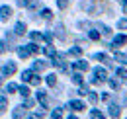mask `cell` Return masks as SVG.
<instances>
[{
    "mask_svg": "<svg viewBox=\"0 0 127 119\" xmlns=\"http://www.w3.org/2000/svg\"><path fill=\"white\" fill-rule=\"evenodd\" d=\"M32 2H33V0H16V4H18V6H22V8H26V6L30 8Z\"/></svg>",
    "mask_w": 127,
    "mask_h": 119,
    "instance_id": "7402d4cb",
    "label": "cell"
},
{
    "mask_svg": "<svg viewBox=\"0 0 127 119\" xmlns=\"http://www.w3.org/2000/svg\"><path fill=\"white\" fill-rule=\"evenodd\" d=\"M115 72H117V76H119V80H125V78H127V70H125V68H117Z\"/></svg>",
    "mask_w": 127,
    "mask_h": 119,
    "instance_id": "d4e9b609",
    "label": "cell"
},
{
    "mask_svg": "<svg viewBox=\"0 0 127 119\" xmlns=\"http://www.w3.org/2000/svg\"><path fill=\"white\" fill-rule=\"evenodd\" d=\"M117 28L119 30H127V20H119L117 22Z\"/></svg>",
    "mask_w": 127,
    "mask_h": 119,
    "instance_id": "74e56055",
    "label": "cell"
},
{
    "mask_svg": "<svg viewBox=\"0 0 127 119\" xmlns=\"http://www.w3.org/2000/svg\"><path fill=\"white\" fill-rule=\"evenodd\" d=\"M72 68H76V70H88V62L86 60H76L72 64Z\"/></svg>",
    "mask_w": 127,
    "mask_h": 119,
    "instance_id": "4fadbf2b",
    "label": "cell"
},
{
    "mask_svg": "<svg viewBox=\"0 0 127 119\" xmlns=\"http://www.w3.org/2000/svg\"><path fill=\"white\" fill-rule=\"evenodd\" d=\"M43 115H45V109H41L39 113H32V115H30V117H28V119H41V117H43Z\"/></svg>",
    "mask_w": 127,
    "mask_h": 119,
    "instance_id": "83f0119b",
    "label": "cell"
},
{
    "mask_svg": "<svg viewBox=\"0 0 127 119\" xmlns=\"http://www.w3.org/2000/svg\"><path fill=\"white\" fill-rule=\"evenodd\" d=\"M70 55L78 57V55H82V49H80V47H72V49H70Z\"/></svg>",
    "mask_w": 127,
    "mask_h": 119,
    "instance_id": "1f68e13d",
    "label": "cell"
},
{
    "mask_svg": "<svg viewBox=\"0 0 127 119\" xmlns=\"http://www.w3.org/2000/svg\"><path fill=\"white\" fill-rule=\"evenodd\" d=\"M30 84H33V86H39V84H41V78H39L37 74H33V78H32V82H30Z\"/></svg>",
    "mask_w": 127,
    "mask_h": 119,
    "instance_id": "d6a6232c",
    "label": "cell"
},
{
    "mask_svg": "<svg viewBox=\"0 0 127 119\" xmlns=\"http://www.w3.org/2000/svg\"><path fill=\"white\" fill-rule=\"evenodd\" d=\"M106 80H108V72H106V68L96 66V68H94V76L90 78V82H92V84H100V82H106Z\"/></svg>",
    "mask_w": 127,
    "mask_h": 119,
    "instance_id": "6da1fadb",
    "label": "cell"
},
{
    "mask_svg": "<svg viewBox=\"0 0 127 119\" xmlns=\"http://www.w3.org/2000/svg\"><path fill=\"white\" fill-rule=\"evenodd\" d=\"M55 33H57L59 39H66V33H64V26L63 24H57V26H55Z\"/></svg>",
    "mask_w": 127,
    "mask_h": 119,
    "instance_id": "52a82bcc",
    "label": "cell"
},
{
    "mask_svg": "<svg viewBox=\"0 0 127 119\" xmlns=\"http://www.w3.org/2000/svg\"><path fill=\"white\" fill-rule=\"evenodd\" d=\"M24 105H26V107H32V105H33V100H26V102H24Z\"/></svg>",
    "mask_w": 127,
    "mask_h": 119,
    "instance_id": "ab89813d",
    "label": "cell"
},
{
    "mask_svg": "<svg viewBox=\"0 0 127 119\" xmlns=\"http://www.w3.org/2000/svg\"><path fill=\"white\" fill-rule=\"evenodd\" d=\"M12 117H14V119H22V117H24V105H18V107H14Z\"/></svg>",
    "mask_w": 127,
    "mask_h": 119,
    "instance_id": "7c38bea8",
    "label": "cell"
},
{
    "mask_svg": "<svg viewBox=\"0 0 127 119\" xmlns=\"http://www.w3.org/2000/svg\"><path fill=\"white\" fill-rule=\"evenodd\" d=\"M14 72H16V64H14V62H6V64L0 68V76H6V74L10 76V74H14Z\"/></svg>",
    "mask_w": 127,
    "mask_h": 119,
    "instance_id": "3957f363",
    "label": "cell"
},
{
    "mask_svg": "<svg viewBox=\"0 0 127 119\" xmlns=\"http://www.w3.org/2000/svg\"><path fill=\"white\" fill-rule=\"evenodd\" d=\"M4 51H6V43H4V41H0V53H4Z\"/></svg>",
    "mask_w": 127,
    "mask_h": 119,
    "instance_id": "60d3db41",
    "label": "cell"
},
{
    "mask_svg": "<svg viewBox=\"0 0 127 119\" xmlns=\"http://www.w3.org/2000/svg\"><path fill=\"white\" fill-rule=\"evenodd\" d=\"M115 60L121 62V64H127V55L125 53H115Z\"/></svg>",
    "mask_w": 127,
    "mask_h": 119,
    "instance_id": "2e32d148",
    "label": "cell"
},
{
    "mask_svg": "<svg viewBox=\"0 0 127 119\" xmlns=\"http://www.w3.org/2000/svg\"><path fill=\"white\" fill-rule=\"evenodd\" d=\"M88 35H90V39H92V41H98V39H100V31H96V30H90Z\"/></svg>",
    "mask_w": 127,
    "mask_h": 119,
    "instance_id": "cb8c5ba5",
    "label": "cell"
},
{
    "mask_svg": "<svg viewBox=\"0 0 127 119\" xmlns=\"http://www.w3.org/2000/svg\"><path fill=\"white\" fill-rule=\"evenodd\" d=\"M10 16H12V8H10V6H6V4L0 6V20H2V22H6Z\"/></svg>",
    "mask_w": 127,
    "mask_h": 119,
    "instance_id": "277c9868",
    "label": "cell"
},
{
    "mask_svg": "<svg viewBox=\"0 0 127 119\" xmlns=\"http://www.w3.org/2000/svg\"><path fill=\"white\" fill-rule=\"evenodd\" d=\"M18 90H20V88H18L16 84H12V82H10L8 86H6V92H18Z\"/></svg>",
    "mask_w": 127,
    "mask_h": 119,
    "instance_id": "d590c367",
    "label": "cell"
},
{
    "mask_svg": "<svg viewBox=\"0 0 127 119\" xmlns=\"http://www.w3.org/2000/svg\"><path fill=\"white\" fill-rule=\"evenodd\" d=\"M94 59H96V60H102V62H106L108 66H111V60L108 59V55H106V53H96Z\"/></svg>",
    "mask_w": 127,
    "mask_h": 119,
    "instance_id": "8fae6325",
    "label": "cell"
},
{
    "mask_svg": "<svg viewBox=\"0 0 127 119\" xmlns=\"http://www.w3.org/2000/svg\"><path fill=\"white\" fill-rule=\"evenodd\" d=\"M18 92L24 96V100H28V96H30V88H28L26 84H24V86H20V90H18Z\"/></svg>",
    "mask_w": 127,
    "mask_h": 119,
    "instance_id": "ac0fdd59",
    "label": "cell"
},
{
    "mask_svg": "<svg viewBox=\"0 0 127 119\" xmlns=\"http://www.w3.org/2000/svg\"><path fill=\"white\" fill-rule=\"evenodd\" d=\"M110 88H111V90H119V80L111 78V80H110Z\"/></svg>",
    "mask_w": 127,
    "mask_h": 119,
    "instance_id": "4316f807",
    "label": "cell"
},
{
    "mask_svg": "<svg viewBox=\"0 0 127 119\" xmlns=\"http://www.w3.org/2000/svg\"><path fill=\"white\" fill-rule=\"evenodd\" d=\"M6 107H8V98L4 94H0V111H4Z\"/></svg>",
    "mask_w": 127,
    "mask_h": 119,
    "instance_id": "e0dca14e",
    "label": "cell"
},
{
    "mask_svg": "<svg viewBox=\"0 0 127 119\" xmlns=\"http://www.w3.org/2000/svg\"><path fill=\"white\" fill-rule=\"evenodd\" d=\"M51 119H63V111H61V107H57V109L51 113Z\"/></svg>",
    "mask_w": 127,
    "mask_h": 119,
    "instance_id": "44dd1931",
    "label": "cell"
},
{
    "mask_svg": "<svg viewBox=\"0 0 127 119\" xmlns=\"http://www.w3.org/2000/svg\"><path fill=\"white\" fill-rule=\"evenodd\" d=\"M102 31H104V35H110L111 33V30L108 28V26H102Z\"/></svg>",
    "mask_w": 127,
    "mask_h": 119,
    "instance_id": "f35d334b",
    "label": "cell"
},
{
    "mask_svg": "<svg viewBox=\"0 0 127 119\" xmlns=\"http://www.w3.org/2000/svg\"><path fill=\"white\" fill-rule=\"evenodd\" d=\"M45 55H49V57H57V53H55V49L49 45V47H45Z\"/></svg>",
    "mask_w": 127,
    "mask_h": 119,
    "instance_id": "f1b7e54d",
    "label": "cell"
},
{
    "mask_svg": "<svg viewBox=\"0 0 127 119\" xmlns=\"http://www.w3.org/2000/svg\"><path fill=\"white\" fill-rule=\"evenodd\" d=\"M53 64H57L63 72H66L68 68H66V64H64V60H63V55H57V57H53Z\"/></svg>",
    "mask_w": 127,
    "mask_h": 119,
    "instance_id": "5b68a950",
    "label": "cell"
},
{
    "mask_svg": "<svg viewBox=\"0 0 127 119\" xmlns=\"http://www.w3.org/2000/svg\"><path fill=\"white\" fill-rule=\"evenodd\" d=\"M45 66H47V64H45L43 60H35V62H33V70H43Z\"/></svg>",
    "mask_w": 127,
    "mask_h": 119,
    "instance_id": "d6986e66",
    "label": "cell"
},
{
    "mask_svg": "<svg viewBox=\"0 0 127 119\" xmlns=\"http://www.w3.org/2000/svg\"><path fill=\"white\" fill-rule=\"evenodd\" d=\"M119 113H121L119 105H117V104H110V115H111V117L117 119V117H119Z\"/></svg>",
    "mask_w": 127,
    "mask_h": 119,
    "instance_id": "ba28073f",
    "label": "cell"
},
{
    "mask_svg": "<svg viewBox=\"0 0 127 119\" xmlns=\"http://www.w3.org/2000/svg\"><path fill=\"white\" fill-rule=\"evenodd\" d=\"M90 119H106V115L102 111H98V109H92L90 111Z\"/></svg>",
    "mask_w": 127,
    "mask_h": 119,
    "instance_id": "9a60e30c",
    "label": "cell"
},
{
    "mask_svg": "<svg viewBox=\"0 0 127 119\" xmlns=\"http://www.w3.org/2000/svg\"><path fill=\"white\" fill-rule=\"evenodd\" d=\"M88 100H90V104H96V102H98V94L90 92V94H88Z\"/></svg>",
    "mask_w": 127,
    "mask_h": 119,
    "instance_id": "836d02e7",
    "label": "cell"
},
{
    "mask_svg": "<svg viewBox=\"0 0 127 119\" xmlns=\"http://www.w3.org/2000/svg\"><path fill=\"white\" fill-rule=\"evenodd\" d=\"M30 37H32V41H39V39H43V35H41L39 31H32Z\"/></svg>",
    "mask_w": 127,
    "mask_h": 119,
    "instance_id": "603a6c76",
    "label": "cell"
},
{
    "mask_svg": "<svg viewBox=\"0 0 127 119\" xmlns=\"http://www.w3.org/2000/svg\"><path fill=\"white\" fill-rule=\"evenodd\" d=\"M33 74H35L33 70H24V72H22V80H24V82H32Z\"/></svg>",
    "mask_w": 127,
    "mask_h": 119,
    "instance_id": "5bb4252c",
    "label": "cell"
},
{
    "mask_svg": "<svg viewBox=\"0 0 127 119\" xmlns=\"http://www.w3.org/2000/svg\"><path fill=\"white\" fill-rule=\"evenodd\" d=\"M28 49L32 51V55H35V53H39V47H37L35 43H30V45H28Z\"/></svg>",
    "mask_w": 127,
    "mask_h": 119,
    "instance_id": "f546056e",
    "label": "cell"
},
{
    "mask_svg": "<svg viewBox=\"0 0 127 119\" xmlns=\"http://www.w3.org/2000/svg\"><path fill=\"white\" fill-rule=\"evenodd\" d=\"M57 4H59V8H61V10H64V8L68 6V0H57Z\"/></svg>",
    "mask_w": 127,
    "mask_h": 119,
    "instance_id": "8d00e7d4",
    "label": "cell"
},
{
    "mask_svg": "<svg viewBox=\"0 0 127 119\" xmlns=\"http://www.w3.org/2000/svg\"><path fill=\"white\" fill-rule=\"evenodd\" d=\"M26 30H28V26H26L24 22H18V24H16V30H14V33H16V35H24V33H26Z\"/></svg>",
    "mask_w": 127,
    "mask_h": 119,
    "instance_id": "30bf717a",
    "label": "cell"
},
{
    "mask_svg": "<svg viewBox=\"0 0 127 119\" xmlns=\"http://www.w3.org/2000/svg\"><path fill=\"white\" fill-rule=\"evenodd\" d=\"M68 109H74V111H80V109H84V104H82L80 100H70V102H68Z\"/></svg>",
    "mask_w": 127,
    "mask_h": 119,
    "instance_id": "8992f818",
    "label": "cell"
},
{
    "mask_svg": "<svg viewBox=\"0 0 127 119\" xmlns=\"http://www.w3.org/2000/svg\"><path fill=\"white\" fill-rule=\"evenodd\" d=\"M0 84H2V76H0Z\"/></svg>",
    "mask_w": 127,
    "mask_h": 119,
    "instance_id": "ee69618b",
    "label": "cell"
},
{
    "mask_svg": "<svg viewBox=\"0 0 127 119\" xmlns=\"http://www.w3.org/2000/svg\"><path fill=\"white\" fill-rule=\"evenodd\" d=\"M125 41H127V37H125V35H115V37H113V41H111V45H110V49L117 51V49H119L121 45L125 43Z\"/></svg>",
    "mask_w": 127,
    "mask_h": 119,
    "instance_id": "7a4b0ae2",
    "label": "cell"
},
{
    "mask_svg": "<svg viewBox=\"0 0 127 119\" xmlns=\"http://www.w3.org/2000/svg\"><path fill=\"white\" fill-rule=\"evenodd\" d=\"M30 55H32V51L28 49V45H26V47H20V49H18V57H20V59H28Z\"/></svg>",
    "mask_w": 127,
    "mask_h": 119,
    "instance_id": "9c48e42d",
    "label": "cell"
},
{
    "mask_svg": "<svg viewBox=\"0 0 127 119\" xmlns=\"http://www.w3.org/2000/svg\"><path fill=\"white\" fill-rule=\"evenodd\" d=\"M72 80H74V84H82V74L74 72V74H72Z\"/></svg>",
    "mask_w": 127,
    "mask_h": 119,
    "instance_id": "4dcf8cb0",
    "label": "cell"
},
{
    "mask_svg": "<svg viewBox=\"0 0 127 119\" xmlns=\"http://www.w3.org/2000/svg\"><path fill=\"white\" fill-rule=\"evenodd\" d=\"M68 119H76V117H74V115H68Z\"/></svg>",
    "mask_w": 127,
    "mask_h": 119,
    "instance_id": "7bdbcfd3",
    "label": "cell"
},
{
    "mask_svg": "<svg viewBox=\"0 0 127 119\" xmlns=\"http://www.w3.org/2000/svg\"><path fill=\"white\" fill-rule=\"evenodd\" d=\"M123 12H125V14H127V2H125V4H123Z\"/></svg>",
    "mask_w": 127,
    "mask_h": 119,
    "instance_id": "b9f144b4",
    "label": "cell"
},
{
    "mask_svg": "<svg viewBox=\"0 0 127 119\" xmlns=\"http://www.w3.org/2000/svg\"><path fill=\"white\" fill-rule=\"evenodd\" d=\"M43 39H45V41H47V43L51 45V41H53V33H51V31H47V33H43Z\"/></svg>",
    "mask_w": 127,
    "mask_h": 119,
    "instance_id": "e575fe53",
    "label": "cell"
},
{
    "mask_svg": "<svg viewBox=\"0 0 127 119\" xmlns=\"http://www.w3.org/2000/svg\"><path fill=\"white\" fill-rule=\"evenodd\" d=\"M47 84H49V86H55V84H57V76H55V74H49L47 76Z\"/></svg>",
    "mask_w": 127,
    "mask_h": 119,
    "instance_id": "484cf974",
    "label": "cell"
},
{
    "mask_svg": "<svg viewBox=\"0 0 127 119\" xmlns=\"http://www.w3.org/2000/svg\"><path fill=\"white\" fill-rule=\"evenodd\" d=\"M41 18H43V20H51V18H53L51 10H49V8H43V10H41Z\"/></svg>",
    "mask_w": 127,
    "mask_h": 119,
    "instance_id": "ffe728a7",
    "label": "cell"
}]
</instances>
